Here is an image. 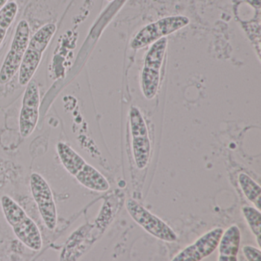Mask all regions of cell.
<instances>
[{
	"label": "cell",
	"mask_w": 261,
	"mask_h": 261,
	"mask_svg": "<svg viewBox=\"0 0 261 261\" xmlns=\"http://www.w3.org/2000/svg\"><path fill=\"white\" fill-rule=\"evenodd\" d=\"M0 202L4 217L16 238L33 251L42 250L43 241L40 230L25 210L8 195H4Z\"/></svg>",
	"instance_id": "1"
},
{
	"label": "cell",
	"mask_w": 261,
	"mask_h": 261,
	"mask_svg": "<svg viewBox=\"0 0 261 261\" xmlns=\"http://www.w3.org/2000/svg\"><path fill=\"white\" fill-rule=\"evenodd\" d=\"M56 30V24H46L41 27L30 39L19 69V83L21 86H27L33 79L40 65L42 54L48 48Z\"/></svg>",
	"instance_id": "2"
},
{
	"label": "cell",
	"mask_w": 261,
	"mask_h": 261,
	"mask_svg": "<svg viewBox=\"0 0 261 261\" xmlns=\"http://www.w3.org/2000/svg\"><path fill=\"white\" fill-rule=\"evenodd\" d=\"M166 37L151 45L145 58L141 74V90L147 100H152L156 95L160 83V72L167 48Z\"/></svg>",
	"instance_id": "3"
},
{
	"label": "cell",
	"mask_w": 261,
	"mask_h": 261,
	"mask_svg": "<svg viewBox=\"0 0 261 261\" xmlns=\"http://www.w3.org/2000/svg\"><path fill=\"white\" fill-rule=\"evenodd\" d=\"M189 23L190 19L184 16H171L159 19L141 29L133 39L130 47L134 50L142 49L179 31Z\"/></svg>",
	"instance_id": "4"
},
{
	"label": "cell",
	"mask_w": 261,
	"mask_h": 261,
	"mask_svg": "<svg viewBox=\"0 0 261 261\" xmlns=\"http://www.w3.org/2000/svg\"><path fill=\"white\" fill-rule=\"evenodd\" d=\"M30 39V25L22 19L16 27L11 46L0 68V85L10 82L19 71Z\"/></svg>",
	"instance_id": "5"
},
{
	"label": "cell",
	"mask_w": 261,
	"mask_h": 261,
	"mask_svg": "<svg viewBox=\"0 0 261 261\" xmlns=\"http://www.w3.org/2000/svg\"><path fill=\"white\" fill-rule=\"evenodd\" d=\"M126 206L131 218L149 234L166 242L176 241L175 232L161 218L151 213L137 201L129 198L126 201Z\"/></svg>",
	"instance_id": "6"
},
{
	"label": "cell",
	"mask_w": 261,
	"mask_h": 261,
	"mask_svg": "<svg viewBox=\"0 0 261 261\" xmlns=\"http://www.w3.org/2000/svg\"><path fill=\"white\" fill-rule=\"evenodd\" d=\"M30 185L32 195L45 226L48 230H54L57 227V207L51 187L42 175L36 172L30 176Z\"/></svg>",
	"instance_id": "7"
},
{
	"label": "cell",
	"mask_w": 261,
	"mask_h": 261,
	"mask_svg": "<svg viewBox=\"0 0 261 261\" xmlns=\"http://www.w3.org/2000/svg\"><path fill=\"white\" fill-rule=\"evenodd\" d=\"M129 125L134 161L139 169H143L149 162L151 143L146 122L140 110L136 107H132L129 111Z\"/></svg>",
	"instance_id": "8"
},
{
	"label": "cell",
	"mask_w": 261,
	"mask_h": 261,
	"mask_svg": "<svg viewBox=\"0 0 261 261\" xmlns=\"http://www.w3.org/2000/svg\"><path fill=\"white\" fill-rule=\"evenodd\" d=\"M39 106L40 94L39 86L32 79L27 85L19 114V133L23 138L30 137L37 126L39 117Z\"/></svg>",
	"instance_id": "9"
},
{
	"label": "cell",
	"mask_w": 261,
	"mask_h": 261,
	"mask_svg": "<svg viewBox=\"0 0 261 261\" xmlns=\"http://www.w3.org/2000/svg\"><path fill=\"white\" fill-rule=\"evenodd\" d=\"M223 232L222 227L212 229L175 255L172 260L199 261L207 257L216 250Z\"/></svg>",
	"instance_id": "10"
},
{
	"label": "cell",
	"mask_w": 261,
	"mask_h": 261,
	"mask_svg": "<svg viewBox=\"0 0 261 261\" xmlns=\"http://www.w3.org/2000/svg\"><path fill=\"white\" fill-rule=\"evenodd\" d=\"M241 230L238 225L230 226L223 232L218 243V260H238V253L241 244Z\"/></svg>",
	"instance_id": "11"
},
{
	"label": "cell",
	"mask_w": 261,
	"mask_h": 261,
	"mask_svg": "<svg viewBox=\"0 0 261 261\" xmlns=\"http://www.w3.org/2000/svg\"><path fill=\"white\" fill-rule=\"evenodd\" d=\"M57 152L64 168L74 178L83 170L87 164L83 157L66 143L62 142L58 143Z\"/></svg>",
	"instance_id": "12"
},
{
	"label": "cell",
	"mask_w": 261,
	"mask_h": 261,
	"mask_svg": "<svg viewBox=\"0 0 261 261\" xmlns=\"http://www.w3.org/2000/svg\"><path fill=\"white\" fill-rule=\"evenodd\" d=\"M75 178L84 187L94 192H103L110 189V184L107 178L88 163Z\"/></svg>",
	"instance_id": "13"
},
{
	"label": "cell",
	"mask_w": 261,
	"mask_h": 261,
	"mask_svg": "<svg viewBox=\"0 0 261 261\" xmlns=\"http://www.w3.org/2000/svg\"><path fill=\"white\" fill-rule=\"evenodd\" d=\"M240 186L246 198L255 204L256 208L260 210L261 188L254 180L247 174L241 172L238 175Z\"/></svg>",
	"instance_id": "14"
},
{
	"label": "cell",
	"mask_w": 261,
	"mask_h": 261,
	"mask_svg": "<svg viewBox=\"0 0 261 261\" xmlns=\"http://www.w3.org/2000/svg\"><path fill=\"white\" fill-rule=\"evenodd\" d=\"M18 4L10 2L0 10V46L4 42L9 28L11 27L18 13Z\"/></svg>",
	"instance_id": "15"
},
{
	"label": "cell",
	"mask_w": 261,
	"mask_h": 261,
	"mask_svg": "<svg viewBox=\"0 0 261 261\" xmlns=\"http://www.w3.org/2000/svg\"><path fill=\"white\" fill-rule=\"evenodd\" d=\"M244 218L250 227V230L257 240L258 244L260 246L261 235V213L259 209L250 206L242 207Z\"/></svg>",
	"instance_id": "16"
},
{
	"label": "cell",
	"mask_w": 261,
	"mask_h": 261,
	"mask_svg": "<svg viewBox=\"0 0 261 261\" xmlns=\"http://www.w3.org/2000/svg\"><path fill=\"white\" fill-rule=\"evenodd\" d=\"M243 253L246 259L249 261H259L261 257V251L259 249L250 245H245L242 248Z\"/></svg>",
	"instance_id": "17"
},
{
	"label": "cell",
	"mask_w": 261,
	"mask_h": 261,
	"mask_svg": "<svg viewBox=\"0 0 261 261\" xmlns=\"http://www.w3.org/2000/svg\"><path fill=\"white\" fill-rule=\"evenodd\" d=\"M246 3L251 6L253 8L258 9L260 8L261 0H244Z\"/></svg>",
	"instance_id": "18"
},
{
	"label": "cell",
	"mask_w": 261,
	"mask_h": 261,
	"mask_svg": "<svg viewBox=\"0 0 261 261\" xmlns=\"http://www.w3.org/2000/svg\"><path fill=\"white\" fill-rule=\"evenodd\" d=\"M9 0H0V10H2L4 8V6L7 4Z\"/></svg>",
	"instance_id": "19"
},
{
	"label": "cell",
	"mask_w": 261,
	"mask_h": 261,
	"mask_svg": "<svg viewBox=\"0 0 261 261\" xmlns=\"http://www.w3.org/2000/svg\"><path fill=\"white\" fill-rule=\"evenodd\" d=\"M108 2H113L114 0H108Z\"/></svg>",
	"instance_id": "20"
}]
</instances>
